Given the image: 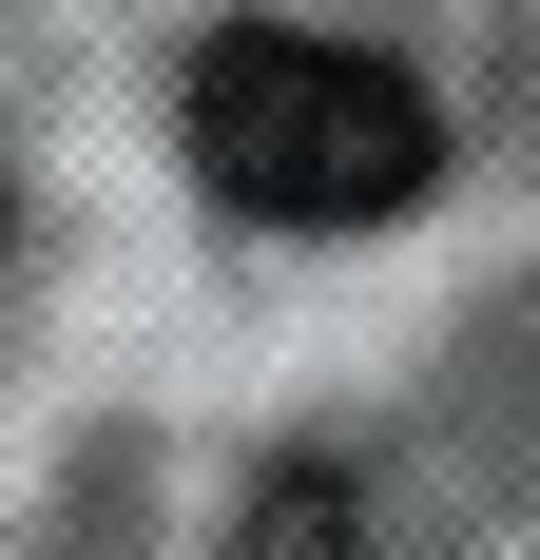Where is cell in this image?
Listing matches in <instances>:
<instances>
[{
    "label": "cell",
    "mask_w": 540,
    "mask_h": 560,
    "mask_svg": "<svg viewBox=\"0 0 540 560\" xmlns=\"http://www.w3.org/2000/svg\"><path fill=\"white\" fill-rule=\"evenodd\" d=\"M251 560H348V483H309V464H290V483H270V522H251Z\"/></svg>",
    "instance_id": "cell-2"
},
{
    "label": "cell",
    "mask_w": 540,
    "mask_h": 560,
    "mask_svg": "<svg viewBox=\"0 0 540 560\" xmlns=\"http://www.w3.org/2000/svg\"><path fill=\"white\" fill-rule=\"evenodd\" d=\"M193 174H213L232 213H270V232H386L444 174V116L367 39L232 20V39H193Z\"/></svg>",
    "instance_id": "cell-1"
}]
</instances>
